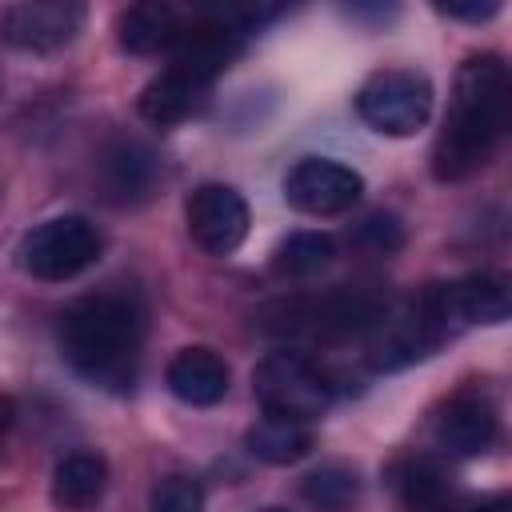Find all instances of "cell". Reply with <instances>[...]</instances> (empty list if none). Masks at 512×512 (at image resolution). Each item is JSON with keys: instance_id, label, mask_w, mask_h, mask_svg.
<instances>
[{"instance_id": "cell-1", "label": "cell", "mask_w": 512, "mask_h": 512, "mask_svg": "<svg viewBox=\"0 0 512 512\" xmlns=\"http://www.w3.org/2000/svg\"><path fill=\"white\" fill-rule=\"evenodd\" d=\"M508 96H512L508 64L496 52H480L460 64L452 104L436 136V148H432L436 180L456 184L492 160L508 128Z\"/></svg>"}, {"instance_id": "cell-2", "label": "cell", "mask_w": 512, "mask_h": 512, "mask_svg": "<svg viewBox=\"0 0 512 512\" xmlns=\"http://www.w3.org/2000/svg\"><path fill=\"white\" fill-rule=\"evenodd\" d=\"M56 340L72 372L84 376L92 388H104L116 396L132 392L136 372H140L144 320L128 296L120 292L80 296L76 304L60 312Z\"/></svg>"}, {"instance_id": "cell-3", "label": "cell", "mask_w": 512, "mask_h": 512, "mask_svg": "<svg viewBox=\"0 0 512 512\" xmlns=\"http://www.w3.org/2000/svg\"><path fill=\"white\" fill-rule=\"evenodd\" d=\"M388 316V296L376 288H328L312 296H288L260 312V332L288 344H336L364 332Z\"/></svg>"}, {"instance_id": "cell-4", "label": "cell", "mask_w": 512, "mask_h": 512, "mask_svg": "<svg viewBox=\"0 0 512 512\" xmlns=\"http://www.w3.org/2000/svg\"><path fill=\"white\" fill-rule=\"evenodd\" d=\"M104 252V236L88 216H52L20 240V268L32 280L64 284L92 268Z\"/></svg>"}, {"instance_id": "cell-5", "label": "cell", "mask_w": 512, "mask_h": 512, "mask_svg": "<svg viewBox=\"0 0 512 512\" xmlns=\"http://www.w3.org/2000/svg\"><path fill=\"white\" fill-rule=\"evenodd\" d=\"M252 392L264 408V416H288V420H316L332 404V380L312 364L304 352H268L252 372Z\"/></svg>"}, {"instance_id": "cell-6", "label": "cell", "mask_w": 512, "mask_h": 512, "mask_svg": "<svg viewBox=\"0 0 512 512\" xmlns=\"http://www.w3.org/2000/svg\"><path fill=\"white\" fill-rule=\"evenodd\" d=\"M356 112L380 136H392V140L416 136L432 116V84L424 72H412V68L372 72L356 92Z\"/></svg>"}, {"instance_id": "cell-7", "label": "cell", "mask_w": 512, "mask_h": 512, "mask_svg": "<svg viewBox=\"0 0 512 512\" xmlns=\"http://www.w3.org/2000/svg\"><path fill=\"white\" fill-rule=\"evenodd\" d=\"M84 4L76 0H20L0 12V36L8 48L28 56H52L84 28Z\"/></svg>"}, {"instance_id": "cell-8", "label": "cell", "mask_w": 512, "mask_h": 512, "mask_svg": "<svg viewBox=\"0 0 512 512\" xmlns=\"http://www.w3.org/2000/svg\"><path fill=\"white\" fill-rule=\"evenodd\" d=\"M376 332H380V336H376V344H372V352H368V360H372L376 372L408 368V364L432 356V352L452 336V328L444 324V316L436 312V304H432L428 292H424L420 300H412L400 316H384V320L376 324Z\"/></svg>"}, {"instance_id": "cell-9", "label": "cell", "mask_w": 512, "mask_h": 512, "mask_svg": "<svg viewBox=\"0 0 512 512\" xmlns=\"http://www.w3.org/2000/svg\"><path fill=\"white\" fill-rule=\"evenodd\" d=\"M360 196H364V176L328 156H304L284 176V200L304 216H340Z\"/></svg>"}, {"instance_id": "cell-10", "label": "cell", "mask_w": 512, "mask_h": 512, "mask_svg": "<svg viewBox=\"0 0 512 512\" xmlns=\"http://www.w3.org/2000/svg\"><path fill=\"white\" fill-rule=\"evenodd\" d=\"M184 220H188V236L212 252V256H228L244 244L248 236V204L236 188L228 184H200L188 204H184Z\"/></svg>"}, {"instance_id": "cell-11", "label": "cell", "mask_w": 512, "mask_h": 512, "mask_svg": "<svg viewBox=\"0 0 512 512\" xmlns=\"http://www.w3.org/2000/svg\"><path fill=\"white\" fill-rule=\"evenodd\" d=\"M436 312L444 316V324L452 332L460 328H472V324H504L508 312H512V292H508V280L496 276V272H472V276H460L452 284H440L428 292Z\"/></svg>"}, {"instance_id": "cell-12", "label": "cell", "mask_w": 512, "mask_h": 512, "mask_svg": "<svg viewBox=\"0 0 512 512\" xmlns=\"http://www.w3.org/2000/svg\"><path fill=\"white\" fill-rule=\"evenodd\" d=\"M432 436L448 456H480L496 440V412L484 396L460 392L440 408Z\"/></svg>"}, {"instance_id": "cell-13", "label": "cell", "mask_w": 512, "mask_h": 512, "mask_svg": "<svg viewBox=\"0 0 512 512\" xmlns=\"http://www.w3.org/2000/svg\"><path fill=\"white\" fill-rule=\"evenodd\" d=\"M168 392L188 408H212L228 396V364L212 348H180L164 368Z\"/></svg>"}, {"instance_id": "cell-14", "label": "cell", "mask_w": 512, "mask_h": 512, "mask_svg": "<svg viewBox=\"0 0 512 512\" xmlns=\"http://www.w3.org/2000/svg\"><path fill=\"white\" fill-rule=\"evenodd\" d=\"M184 24L188 16L176 8V4H164V0H152V4H132L120 12V48L132 52V56H160V52H172L184 36Z\"/></svg>"}, {"instance_id": "cell-15", "label": "cell", "mask_w": 512, "mask_h": 512, "mask_svg": "<svg viewBox=\"0 0 512 512\" xmlns=\"http://www.w3.org/2000/svg\"><path fill=\"white\" fill-rule=\"evenodd\" d=\"M212 84H204L200 76H192L184 64H168L160 76H152L140 92V116L152 124H180L184 116H192L204 100Z\"/></svg>"}, {"instance_id": "cell-16", "label": "cell", "mask_w": 512, "mask_h": 512, "mask_svg": "<svg viewBox=\"0 0 512 512\" xmlns=\"http://www.w3.org/2000/svg\"><path fill=\"white\" fill-rule=\"evenodd\" d=\"M108 492V464L100 452H68L52 468V504L60 512H92Z\"/></svg>"}, {"instance_id": "cell-17", "label": "cell", "mask_w": 512, "mask_h": 512, "mask_svg": "<svg viewBox=\"0 0 512 512\" xmlns=\"http://www.w3.org/2000/svg\"><path fill=\"white\" fill-rule=\"evenodd\" d=\"M244 448L248 456H256L260 464H296L312 452V428L288 416H260L248 432H244Z\"/></svg>"}, {"instance_id": "cell-18", "label": "cell", "mask_w": 512, "mask_h": 512, "mask_svg": "<svg viewBox=\"0 0 512 512\" xmlns=\"http://www.w3.org/2000/svg\"><path fill=\"white\" fill-rule=\"evenodd\" d=\"M392 484L408 508H440L452 492V480L436 456H408L404 464H396Z\"/></svg>"}, {"instance_id": "cell-19", "label": "cell", "mask_w": 512, "mask_h": 512, "mask_svg": "<svg viewBox=\"0 0 512 512\" xmlns=\"http://www.w3.org/2000/svg\"><path fill=\"white\" fill-rule=\"evenodd\" d=\"M336 256V240L328 232H292L288 240H280L272 268L280 276H316L332 264Z\"/></svg>"}, {"instance_id": "cell-20", "label": "cell", "mask_w": 512, "mask_h": 512, "mask_svg": "<svg viewBox=\"0 0 512 512\" xmlns=\"http://www.w3.org/2000/svg\"><path fill=\"white\" fill-rule=\"evenodd\" d=\"M152 176H156V160L144 144H120L108 156V180H112V192H120V200L144 196L152 188Z\"/></svg>"}, {"instance_id": "cell-21", "label": "cell", "mask_w": 512, "mask_h": 512, "mask_svg": "<svg viewBox=\"0 0 512 512\" xmlns=\"http://www.w3.org/2000/svg\"><path fill=\"white\" fill-rule=\"evenodd\" d=\"M300 492H304V500H308L316 512H344V508L356 500L360 480H356V472H348V468H340V464H328V468L308 472Z\"/></svg>"}, {"instance_id": "cell-22", "label": "cell", "mask_w": 512, "mask_h": 512, "mask_svg": "<svg viewBox=\"0 0 512 512\" xmlns=\"http://www.w3.org/2000/svg\"><path fill=\"white\" fill-rule=\"evenodd\" d=\"M148 512H204V488L188 476H164L148 496Z\"/></svg>"}, {"instance_id": "cell-23", "label": "cell", "mask_w": 512, "mask_h": 512, "mask_svg": "<svg viewBox=\"0 0 512 512\" xmlns=\"http://www.w3.org/2000/svg\"><path fill=\"white\" fill-rule=\"evenodd\" d=\"M360 244H368L372 252H380V256H388V252H396L400 244H404V228H400V220L392 216V212H376V216H368L364 224H360Z\"/></svg>"}, {"instance_id": "cell-24", "label": "cell", "mask_w": 512, "mask_h": 512, "mask_svg": "<svg viewBox=\"0 0 512 512\" xmlns=\"http://www.w3.org/2000/svg\"><path fill=\"white\" fill-rule=\"evenodd\" d=\"M436 12L448 16V20L480 24V20H492L500 12V0H448V4H436Z\"/></svg>"}, {"instance_id": "cell-25", "label": "cell", "mask_w": 512, "mask_h": 512, "mask_svg": "<svg viewBox=\"0 0 512 512\" xmlns=\"http://www.w3.org/2000/svg\"><path fill=\"white\" fill-rule=\"evenodd\" d=\"M460 512H508V500H504V496H488V500L468 504V508H460Z\"/></svg>"}, {"instance_id": "cell-26", "label": "cell", "mask_w": 512, "mask_h": 512, "mask_svg": "<svg viewBox=\"0 0 512 512\" xmlns=\"http://www.w3.org/2000/svg\"><path fill=\"white\" fill-rule=\"evenodd\" d=\"M260 512H284V508H260Z\"/></svg>"}]
</instances>
